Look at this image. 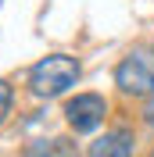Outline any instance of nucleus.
Masks as SVG:
<instances>
[{
    "label": "nucleus",
    "instance_id": "obj_4",
    "mask_svg": "<svg viewBox=\"0 0 154 157\" xmlns=\"http://www.w3.org/2000/svg\"><path fill=\"white\" fill-rule=\"evenodd\" d=\"M90 157H133V132L129 128H111L100 139L90 143Z\"/></svg>",
    "mask_w": 154,
    "mask_h": 157
},
{
    "label": "nucleus",
    "instance_id": "obj_6",
    "mask_svg": "<svg viewBox=\"0 0 154 157\" xmlns=\"http://www.w3.org/2000/svg\"><path fill=\"white\" fill-rule=\"evenodd\" d=\"M7 114H11V86L0 78V121H4Z\"/></svg>",
    "mask_w": 154,
    "mask_h": 157
},
{
    "label": "nucleus",
    "instance_id": "obj_7",
    "mask_svg": "<svg viewBox=\"0 0 154 157\" xmlns=\"http://www.w3.org/2000/svg\"><path fill=\"white\" fill-rule=\"evenodd\" d=\"M144 114H147V121H151V125H154V100H151V104H147V111H144Z\"/></svg>",
    "mask_w": 154,
    "mask_h": 157
},
{
    "label": "nucleus",
    "instance_id": "obj_8",
    "mask_svg": "<svg viewBox=\"0 0 154 157\" xmlns=\"http://www.w3.org/2000/svg\"><path fill=\"white\" fill-rule=\"evenodd\" d=\"M151 157H154V150H151Z\"/></svg>",
    "mask_w": 154,
    "mask_h": 157
},
{
    "label": "nucleus",
    "instance_id": "obj_1",
    "mask_svg": "<svg viewBox=\"0 0 154 157\" xmlns=\"http://www.w3.org/2000/svg\"><path fill=\"white\" fill-rule=\"evenodd\" d=\"M79 61L68 57V54H50V57L36 61L29 71V89L36 93V97H61L65 89H72L79 82Z\"/></svg>",
    "mask_w": 154,
    "mask_h": 157
},
{
    "label": "nucleus",
    "instance_id": "obj_5",
    "mask_svg": "<svg viewBox=\"0 0 154 157\" xmlns=\"http://www.w3.org/2000/svg\"><path fill=\"white\" fill-rule=\"evenodd\" d=\"M25 157H79V150L68 139H43V143H32Z\"/></svg>",
    "mask_w": 154,
    "mask_h": 157
},
{
    "label": "nucleus",
    "instance_id": "obj_3",
    "mask_svg": "<svg viewBox=\"0 0 154 157\" xmlns=\"http://www.w3.org/2000/svg\"><path fill=\"white\" fill-rule=\"evenodd\" d=\"M115 86L129 97H151L154 93V68L144 57H125L115 68Z\"/></svg>",
    "mask_w": 154,
    "mask_h": 157
},
{
    "label": "nucleus",
    "instance_id": "obj_2",
    "mask_svg": "<svg viewBox=\"0 0 154 157\" xmlns=\"http://www.w3.org/2000/svg\"><path fill=\"white\" fill-rule=\"evenodd\" d=\"M104 114H107V100L100 97V93H79V97H72L65 104V118H68V125L75 128V132H93V128H100Z\"/></svg>",
    "mask_w": 154,
    "mask_h": 157
}]
</instances>
